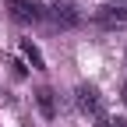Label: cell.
Wrapping results in <instances>:
<instances>
[{"instance_id": "1", "label": "cell", "mask_w": 127, "mask_h": 127, "mask_svg": "<svg viewBox=\"0 0 127 127\" xmlns=\"http://www.w3.org/2000/svg\"><path fill=\"white\" fill-rule=\"evenodd\" d=\"M7 11H11L14 21H42L50 14L39 0H7Z\"/></svg>"}, {"instance_id": "2", "label": "cell", "mask_w": 127, "mask_h": 127, "mask_svg": "<svg viewBox=\"0 0 127 127\" xmlns=\"http://www.w3.org/2000/svg\"><path fill=\"white\" fill-rule=\"evenodd\" d=\"M74 106L81 113H102V95L95 85H78L74 88Z\"/></svg>"}, {"instance_id": "3", "label": "cell", "mask_w": 127, "mask_h": 127, "mask_svg": "<svg viewBox=\"0 0 127 127\" xmlns=\"http://www.w3.org/2000/svg\"><path fill=\"white\" fill-rule=\"evenodd\" d=\"M92 21L99 28H124L127 25V11L124 7H113V4H102V7H95Z\"/></svg>"}, {"instance_id": "4", "label": "cell", "mask_w": 127, "mask_h": 127, "mask_svg": "<svg viewBox=\"0 0 127 127\" xmlns=\"http://www.w3.org/2000/svg\"><path fill=\"white\" fill-rule=\"evenodd\" d=\"M53 21L64 25V28H71V25L81 21V14H78V7L71 4V0H57V4H53Z\"/></svg>"}, {"instance_id": "5", "label": "cell", "mask_w": 127, "mask_h": 127, "mask_svg": "<svg viewBox=\"0 0 127 127\" xmlns=\"http://www.w3.org/2000/svg\"><path fill=\"white\" fill-rule=\"evenodd\" d=\"M35 106H39V113L46 120H53L57 117V95H53V88H39L35 92Z\"/></svg>"}, {"instance_id": "6", "label": "cell", "mask_w": 127, "mask_h": 127, "mask_svg": "<svg viewBox=\"0 0 127 127\" xmlns=\"http://www.w3.org/2000/svg\"><path fill=\"white\" fill-rule=\"evenodd\" d=\"M21 53L28 57V64H32L35 71H42V67H46V60H42V53H39V46L32 42V39H21Z\"/></svg>"}, {"instance_id": "7", "label": "cell", "mask_w": 127, "mask_h": 127, "mask_svg": "<svg viewBox=\"0 0 127 127\" xmlns=\"http://www.w3.org/2000/svg\"><path fill=\"white\" fill-rule=\"evenodd\" d=\"M95 127H127V120H120V117H109L106 109H102V113H95Z\"/></svg>"}, {"instance_id": "8", "label": "cell", "mask_w": 127, "mask_h": 127, "mask_svg": "<svg viewBox=\"0 0 127 127\" xmlns=\"http://www.w3.org/2000/svg\"><path fill=\"white\" fill-rule=\"evenodd\" d=\"M11 67H14V74H18V78H25V74H28V67H25V64H21V60H14V64H11Z\"/></svg>"}, {"instance_id": "9", "label": "cell", "mask_w": 127, "mask_h": 127, "mask_svg": "<svg viewBox=\"0 0 127 127\" xmlns=\"http://www.w3.org/2000/svg\"><path fill=\"white\" fill-rule=\"evenodd\" d=\"M120 99H124V106H127V81L120 85Z\"/></svg>"}, {"instance_id": "10", "label": "cell", "mask_w": 127, "mask_h": 127, "mask_svg": "<svg viewBox=\"0 0 127 127\" xmlns=\"http://www.w3.org/2000/svg\"><path fill=\"white\" fill-rule=\"evenodd\" d=\"M109 4H113V7H124V11H127V0H109Z\"/></svg>"}]
</instances>
